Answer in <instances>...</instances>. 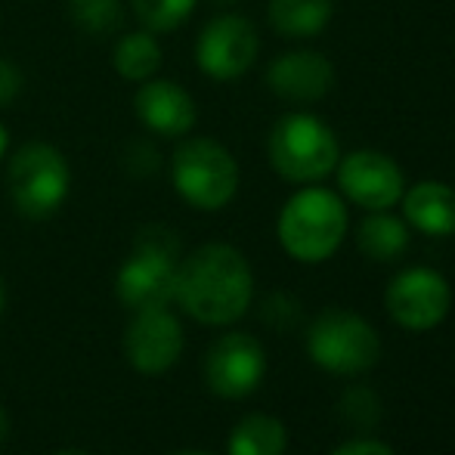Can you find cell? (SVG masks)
<instances>
[{"label":"cell","instance_id":"cell-1","mask_svg":"<svg viewBox=\"0 0 455 455\" xmlns=\"http://www.w3.org/2000/svg\"><path fill=\"white\" fill-rule=\"evenodd\" d=\"M254 275L245 254L223 242H211L180 260L177 304L202 325H233L251 307Z\"/></svg>","mask_w":455,"mask_h":455},{"label":"cell","instance_id":"cell-2","mask_svg":"<svg viewBox=\"0 0 455 455\" xmlns=\"http://www.w3.org/2000/svg\"><path fill=\"white\" fill-rule=\"evenodd\" d=\"M180 239L164 227H146L137 235L133 254L121 264L115 291L127 310H156L171 307L177 298L180 270Z\"/></svg>","mask_w":455,"mask_h":455},{"label":"cell","instance_id":"cell-3","mask_svg":"<svg viewBox=\"0 0 455 455\" xmlns=\"http://www.w3.org/2000/svg\"><path fill=\"white\" fill-rule=\"evenodd\" d=\"M279 245L300 264H319L338 251L347 233V208L331 189H300L282 208L279 223Z\"/></svg>","mask_w":455,"mask_h":455},{"label":"cell","instance_id":"cell-4","mask_svg":"<svg viewBox=\"0 0 455 455\" xmlns=\"http://www.w3.org/2000/svg\"><path fill=\"white\" fill-rule=\"evenodd\" d=\"M270 164L288 183L325 180L338 168V137L323 118L291 112L270 131Z\"/></svg>","mask_w":455,"mask_h":455},{"label":"cell","instance_id":"cell-5","mask_svg":"<svg viewBox=\"0 0 455 455\" xmlns=\"http://www.w3.org/2000/svg\"><path fill=\"white\" fill-rule=\"evenodd\" d=\"M72 174L60 149L47 143H28L12 156L6 168V189L16 211L28 220L56 214L66 202Z\"/></svg>","mask_w":455,"mask_h":455},{"label":"cell","instance_id":"cell-6","mask_svg":"<svg viewBox=\"0 0 455 455\" xmlns=\"http://www.w3.org/2000/svg\"><path fill=\"white\" fill-rule=\"evenodd\" d=\"M307 350L319 369L335 375H360L378 363L381 338L354 310H325L310 325Z\"/></svg>","mask_w":455,"mask_h":455},{"label":"cell","instance_id":"cell-7","mask_svg":"<svg viewBox=\"0 0 455 455\" xmlns=\"http://www.w3.org/2000/svg\"><path fill=\"white\" fill-rule=\"evenodd\" d=\"M174 186L198 211H220L239 189V164L214 140H189L174 152Z\"/></svg>","mask_w":455,"mask_h":455},{"label":"cell","instance_id":"cell-8","mask_svg":"<svg viewBox=\"0 0 455 455\" xmlns=\"http://www.w3.org/2000/svg\"><path fill=\"white\" fill-rule=\"evenodd\" d=\"M384 304H387V313L394 316L396 325H403L409 331H427L446 319L452 291L450 282L437 270L412 267V270L394 275V282L387 285V294H384Z\"/></svg>","mask_w":455,"mask_h":455},{"label":"cell","instance_id":"cell-9","mask_svg":"<svg viewBox=\"0 0 455 455\" xmlns=\"http://www.w3.org/2000/svg\"><path fill=\"white\" fill-rule=\"evenodd\" d=\"M267 354L258 338L245 331H229L217 338L204 356V381L223 400H242L254 394L258 384L264 381Z\"/></svg>","mask_w":455,"mask_h":455},{"label":"cell","instance_id":"cell-10","mask_svg":"<svg viewBox=\"0 0 455 455\" xmlns=\"http://www.w3.org/2000/svg\"><path fill=\"white\" fill-rule=\"evenodd\" d=\"M258 28L245 16H217L204 25L196 44V60L214 81H235L258 60Z\"/></svg>","mask_w":455,"mask_h":455},{"label":"cell","instance_id":"cell-11","mask_svg":"<svg viewBox=\"0 0 455 455\" xmlns=\"http://www.w3.org/2000/svg\"><path fill=\"white\" fill-rule=\"evenodd\" d=\"M183 354V325L171 307L137 310L124 329V356L143 375H162Z\"/></svg>","mask_w":455,"mask_h":455},{"label":"cell","instance_id":"cell-12","mask_svg":"<svg viewBox=\"0 0 455 455\" xmlns=\"http://www.w3.org/2000/svg\"><path fill=\"white\" fill-rule=\"evenodd\" d=\"M338 186L350 202L365 211H390L406 192V180L396 162L375 149H360L341 158Z\"/></svg>","mask_w":455,"mask_h":455},{"label":"cell","instance_id":"cell-13","mask_svg":"<svg viewBox=\"0 0 455 455\" xmlns=\"http://www.w3.org/2000/svg\"><path fill=\"white\" fill-rule=\"evenodd\" d=\"M267 84L275 96L291 102H313L323 100L335 84V68L325 56L313 50H294L285 53L267 68Z\"/></svg>","mask_w":455,"mask_h":455},{"label":"cell","instance_id":"cell-14","mask_svg":"<svg viewBox=\"0 0 455 455\" xmlns=\"http://www.w3.org/2000/svg\"><path fill=\"white\" fill-rule=\"evenodd\" d=\"M137 115L162 137H183L196 124V102L174 81H143L137 93Z\"/></svg>","mask_w":455,"mask_h":455},{"label":"cell","instance_id":"cell-15","mask_svg":"<svg viewBox=\"0 0 455 455\" xmlns=\"http://www.w3.org/2000/svg\"><path fill=\"white\" fill-rule=\"evenodd\" d=\"M403 217L425 235L455 233V189L446 183H419L403 192Z\"/></svg>","mask_w":455,"mask_h":455},{"label":"cell","instance_id":"cell-16","mask_svg":"<svg viewBox=\"0 0 455 455\" xmlns=\"http://www.w3.org/2000/svg\"><path fill=\"white\" fill-rule=\"evenodd\" d=\"M288 431L279 419L264 412L245 415L229 434L227 452L229 455H285Z\"/></svg>","mask_w":455,"mask_h":455},{"label":"cell","instance_id":"cell-17","mask_svg":"<svg viewBox=\"0 0 455 455\" xmlns=\"http://www.w3.org/2000/svg\"><path fill=\"white\" fill-rule=\"evenodd\" d=\"M356 245L371 260H396L409 245V227L387 211H371L356 227Z\"/></svg>","mask_w":455,"mask_h":455},{"label":"cell","instance_id":"cell-18","mask_svg":"<svg viewBox=\"0 0 455 455\" xmlns=\"http://www.w3.org/2000/svg\"><path fill=\"white\" fill-rule=\"evenodd\" d=\"M331 12V0H270V25L285 37H316Z\"/></svg>","mask_w":455,"mask_h":455},{"label":"cell","instance_id":"cell-19","mask_svg":"<svg viewBox=\"0 0 455 455\" xmlns=\"http://www.w3.org/2000/svg\"><path fill=\"white\" fill-rule=\"evenodd\" d=\"M162 66V50H158L152 31H133L121 37L115 47V68L127 81H149Z\"/></svg>","mask_w":455,"mask_h":455},{"label":"cell","instance_id":"cell-20","mask_svg":"<svg viewBox=\"0 0 455 455\" xmlns=\"http://www.w3.org/2000/svg\"><path fill=\"white\" fill-rule=\"evenodd\" d=\"M68 10H72V22L84 35L93 37H106L112 31H118L121 19H124L121 0H72Z\"/></svg>","mask_w":455,"mask_h":455},{"label":"cell","instance_id":"cell-21","mask_svg":"<svg viewBox=\"0 0 455 455\" xmlns=\"http://www.w3.org/2000/svg\"><path fill=\"white\" fill-rule=\"evenodd\" d=\"M196 10V0H133V12L146 31H174Z\"/></svg>","mask_w":455,"mask_h":455},{"label":"cell","instance_id":"cell-22","mask_svg":"<svg viewBox=\"0 0 455 455\" xmlns=\"http://www.w3.org/2000/svg\"><path fill=\"white\" fill-rule=\"evenodd\" d=\"M341 412H344V419L354 421V425L369 427V425H375V421H378L381 406H378V400H375V394H371V390L356 387V390H350V394H344Z\"/></svg>","mask_w":455,"mask_h":455},{"label":"cell","instance_id":"cell-23","mask_svg":"<svg viewBox=\"0 0 455 455\" xmlns=\"http://www.w3.org/2000/svg\"><path fill=\"white\" fill-rule=\"evenodd\" d=\"M19 93H22V72L12 62L0 60V108L12 106Z\"/></svg>","mask_w":455,"mask_h":455},{"label":"cell","instance_id":"cell-24","mask_svg":"<svg viewBox=\"0 0 455 455\" xmlns=\"http://www.w3.org/2000/svg\"><path fill=\"white\" fill-rule=\"evenodd\" d=\"M331 455H394V450L384 443H378V440H350V443L338 446Z\"/></svg>","mask_w":455,"mask_h":455},{"label":"cell","instance_id":"cell-25","mask_svg":"<svg viewBox=\"0 0 455 455\" xmlns=\"http://www.w3.org/2000/svg\"><path fill=\"white\" fill-rule=\"evenodd\" d=\"M6 434H10V419H6V409L0 406V446L6 443Z\"/></svg>","mask_w":455,"mask_h":455},{"label":"cell","instance_id":"cell-26","mask_svg":"<svg viewBox=\"0 0 455 455\" xmlns=\"http://www.w3.org/2000/svg\"><path fill=\"white\" fill-rule=\"evenodd\" d=\"M4 310H6V288H4V282H0V316H4Z\"/></svg>","mask_w":455,"mask_h":455},{"label":"cell","instance_id":"cell-27","mask_svg":"<svg viewBox=\"0 0 455 455\" xmlns=\"http://www.w3.org/2000/svg\"><path fill=\"white\" fill-rule=\"evenodd\" d=\"M6 143H10V140H6V131L0 127V158H4V152H6Z\"/></svg>","mask_w":455,"mask_h":455},{"label":"cell","instance_id":"cell-28","mask_svg":"<svg viewBox=\"0 0 455 455\" xmlns=\"http://www.w3.org/2000/svg\"><path fill=\"white\" fill-rule=\"evenodd\" d=\"M56 455H87V452H81V450H62V452H56Z\"/></svg>","mask_w":455,"mask_h":455},{"label":"cell","instance_id":"cell-29","mask_svg":"<svg viewBox=\"0 0 455 455\" xmlns=\"http://www.w3.org/2000/svg\"><path fill=\"white\" fill-rule=\"evenodd\" d=\"M174 455H208V452H174Z\"/></svg>","mask_w":455,"mask_h":455},{"label":"cell","instance_id":"cell-30","mask_svg":"<svg viewBox=\"0 0 455 455\" xmlns=\"http://www.w3.org/2000/svg\"><path fill=\"white\" fill-rule=\"evenodd\" d=\"M217 4H233V0H217Z\"/></svg>","mask_w":455,"mask_h":455}]
</instances>
